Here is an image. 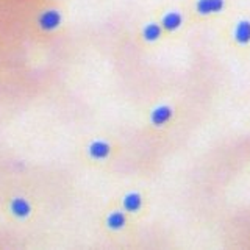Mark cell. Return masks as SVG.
Listing matches in <instances>:
<instances>
[{"mask_svg":"<svg viewBox=\"0 0 250 250\" xmlns=\"http://www.w3.org/2000/svg\"><path fill=\"white\" fill-rule=\"evenodd\" d=\"M136 222V219H133L127 211H124L116 200L102 213L100 217L102 229L109 236H128Z\"/></svg>","mask_w":250,"mask_h":250,"instance_id":"cell-1","label":"cell"},{"mask_svg":"<svg viewBox=\"0 0 250 250\" xmlns=\"http://www.w3.org/2000/svg\"><path fill=\"white\" fill-rule=\"evenodd\" d=\"M117 152L119 146L109 136H92L83 147V158L92 166H105L111 163Z\"/></svg>","mask_w":250,"mask_h":250,"instance_id":"cell-2","label":"cell"},{"mask_svg":"<svg viewBox=\"0 0 250 250\" xmlns=\"http://www.w3.org/2000/svg\"><path fill=\"white\" fill-rule=\"evenodd\" d=\"M178 106L172 100H161L153 104L146 113V124L153 131H163L177 121Z\"/></svg>","mask_w":250,"mask_h":250,"instance_id":"cell-3","label":"cell"},{"mask_svg":"<svg viewBox=\"0 0 250 250\" xmlns=\"http://www.w3.org/2000/svg\"><path fill=\"white\" fill-rule=\"evenodd\" d=\"M116 203L119 205L124 211L139 221L141 217L147 214L148 209V194L141 189V188H128L124 192H121L119 197L116 199Z\"/></svg>","mask_w":250,"mask_h":250,"instance_id":"cell-4","label":"cell"},{"mask_svg":"<svg viewBox=\"0 0 250 250\" xmlns=\"http://www.w3.org/2000/svg\"><path fill=\"white\" fill-rule=\"evenodd\" d=\"M5 213L16 224H27L36 213L33 199L25 194H11L5 202Z\"/></svg>","mask_w":250,"mask_h":250,"instance_id":"cell-5","label":"cell"},{"mask_svg":"<svg viewBox=\"0 0 250 250\" xmlns=\"http://www.w3.org/2000/svg\"><path fill=\"white\" fill-rule=\"evenodd\" d=\"M230 45L241 53H250V19H241L230 28Z\"/></svg>","mask_w":250,"mask_h":250,"instance_id":"cell-6","label":"cell"},{"mask_svg":"<svg viewBox=\"0 0 250 250\" xmlns=\"http://www.w3.org/2000/svg\"><path fill=\"white\" fill-rule=\"evenodd\" d=\"M166 38V33L161 27L160 21H152V22H147L146 25L141 28L139 31V39L141 42L147 47H153V45H158L163 39Z\"/></svg>","mask_w":250,"mask_h":250,"instance_id":"cell-7","label":"cell"},{"mask_svg":"<svg viewBox=\"0 0 250 250\" xmlns=\"http://www.w3.org/2000/svg\"><path fill=\"white\" fill-rule=\"evenodd\" d=\"M160 23L164 30L166 36H174L177 33H180L185 25V16L182 11L177 10H170L167 13H164L160 19Z\"/></svg>","mask_w":250,"mask_h":250,"instance_id":"cell-8","label":"cell"},{"mask_svg":"<svg viewBox=\"0 0 250 250\" xmlns=\"http://www.w3.org/2000/svg\"><path fill=\"white\" fill-rule=\"evenodd\" d=\"M62 23V14L55 10V8H49V10H44L41 14L38 16V27L44 33H52V31H57Z\"/></svg>","mask_w":250,"mask_h":250,"instance_id":"cell-9","label":"cell"},{"mask_svg":"<svg viewBox=\"0 0 250 250\" xmlns=\"http://www.w3.org/2000/svg\"><path fill=\"white\" fill-rule=\"evenodd\" d=\"M225 8V0H197L194 5V10L202 18H209L222 13Z\"/></svg>","mask_w":250,"mask_h":250,"instance_id":"cell-10","label":"cell"}]
</instances>
